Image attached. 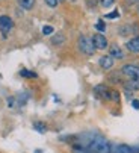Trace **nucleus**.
Masks as SVG:
<instances>
[{
  "label": "nucleus",
  "instance_id": "nucleus-11",
  "mask_svg": "<svg viewBox=\"0 0 139 153\" xmlns=\"http://www.w3.org/2000/svg\"><path fill=\"white\" fill-rule=\"evenodd\" d=\"M124 86L129 91H138L139 90V80H129L124 83Z\"/></svg>",
  "mask_w": 139,
  "mask_h": 153
},
{
  "label": "nucleus",
  "instance_id": "nucleus-10",
  "mask_svg": "<svg viewBox=\"0 0 139 153\" xmlns=\"http://www.w3.org/2000/svg\"><path fill=\"white\" fill-rule=\"evenodd\" d=\"M110 56H112L113 59H121V58L124 56V53H123V50H121L118 46H112V47H110Z\"/></svg>",
  "mask_w": 139,
  "mask_h": 153
},
{
  "label": "nucleus",
  "instance_id": "nucleus-1",
  "mask_svg": "<svg viewBox=\"0 0 139 153\" xmlns=\"http://www.w3.org/2000/svg\"><path fill=\"white\" fill-rule=\"evenodd\" d=\"M79 140L77 143H80L88 153H110V143L98 134H85L80 135Z\"/></svg>",
  "mask_w": 139,
  "mask_h": 153
},
{
  "label": "nucleus",
  "instance_id": "nucleus-5",
  "mask_svg": "<svg viewBox=\"0 0 139 153\" xmlns=\"http://www.w3.org/2000/svg\"><path fill=\"white\" fill-rule=\"evenodd\" d=\"M94 94L98 99H104V100H110L112 99V90H109L106 85H97L94 88Z\"/></svg>",
  "mask_w": 139,
  "mask_h": 153
},
{
  "label": "nucleus",
  "instance_id": "nucleus-24",
  "mask_svg": "<svg viewBox=\"0 0 139 153\" xmlns=\"http://www.w3.org/2000/svg\"><path fill=\"white\" fill-rule=\"evenodd\" d=\"M126 2L129 3V5H135V3H138L139 0H126Z\"/></svg>",
  "mask_w": 139,
  "mask_h": 153
},
{
  "label": "nucleus",
  "instance_id": "nucleus-14",
  "mask_svg": "<svg viewBox=\"0 0 139 153\" xmlns=\"http://www.w3.org/2000/svg\"><path fill=\"white\" fill-rule=\"evenodd\" d=\"M33 129L36 130V132H39V134H45L47 126H45L44 123H35V124H33Z\"/></svg>",
  "mask_w": 139,
  "mask_h": 153
},
{
  "label": "nucleus",
  "instance_id": "nucleus-16",
  "mask_svg": "<svg viewBox=\"0 0 139 153\" xmlns=\"http://www.w3.org/2000/svg\"><path fill=\"white\" fill-rule=\"evenodd\" d=\"M100 3H101V6L109 8V6H112V5L115 3V0H100Z\"/></svg>",
  "mask_w": 139,
  "mask_h": 153
},
{
  "label": "nucleus",
  "instance_id": "nucleus-15",
  "mask_svg": "<svg viewBox=\"0 0 139 153\" xmlns=\"http://www.w3.org/2000/svg\"><path fill=\"white\" fill-rule=\"evenodd\" d=\"M64 35L62 33H58L56 36H53V39H52V42H53V44H61V42H64Z\"/></svg>",
  "mask_w": 139,
  "mask_h": 153
},
{
  "label": "nucleus",
  "instance_id": "nucleus-21",
  "mask_svg": "<svg viewBox=\"0 0 139 153\" xmlns=\"http://www.w3.org/2000/svg\"><path fill=\"white\" fill-rule=\"evenodd\" d=\"M97 2H98V0H86V5L89 8H95L97 6Z\"/></svg>",
  "mask_w": 139,
  "mask_h": 153
},
{
  "label": "nucleus",
  "instance_id": "nucleus-2",
  "mask_svg": "<svg viewBox=\"0 0 139 153\" xmlns=\"http://www.w3.org/2000/svg\"><path fill=\"white\" fill-rule=\"evenodd\" d=\"M79 49H80V52L82 53H85V55H92L95 52V47H94V44H92V38H89V36H86V35H80L79 36Z\"/></svg>",
  "mask_w": 139,
  "mask_h": 153
},
{
  "label": "nucleus",
  "instance_id": "nucleus-9",
  "mask_svg": "<svg viewBox=\"0 0 139 153\" xmlns=\"http://www.w3.org/2000/svg\"><path fill=\"white\" fill-rule=\"evenodd\" d=\"M127 50L132 52V53H139V36H135L132 38L129 42H127Z\"/></svg>",
  "mask_w": 139,
  "mask_h": 153
},
{
  "label": "nucleus",
  "instance_id": "nucleus-18",
  "mask_svg": "<svg viewBox=\"0 0 139 153\" xmlns=\"http://www.w3.org/2000/svg\"><path fill=\"white\" fill-rule=\"evenodd\" d=\"M95 29L100 30V32H103V30L106 29V25L103 23V21H98V23H95Z\"/></svg>",
  "mask_w": 139,
  "mask_h": 153
},
{
  "label": "nucleus",
  "instance_id": "nucleus-7",
  "mask_svg": "<svg viewBox=\"0 0 139 153\" xmlns=\"http://www.w3.org/2000/svg\"><path fill=\"white\" fill-rule=\"evenodd\" d=\"M11 29H12V20L8 15H0V30L6 35Z\"/></svg>",
  "mask_w": 139,
  "mask_h": 153
},
{
  "label": "nucleus",
  "instance_id": "nucleus-8",
  "mask_svg": "<svg viewBox=\"0 0 139 153\" xmlns=\"http://www.w3.org/2000/svg\"><path fill=\"white\" fill-rule=\"evenodd\" d=\"M113 61H115V59H113L110 55L101 56V58H100V67L104 68V70H110V68L113 67Z\"/></svg>",
  "mask_w": 139,
  "mask_h": 153
},
{
  "label": "nucleus",
  "instance_id": "nucleus-12",
  "mask_svg": "<svg viewBox=\"0 0 139 153\" xmlns=\"http://www.w3.org/2000/svg\"><path fill=\"white\" fill-rule=\"evenodd\" d=\"M18 3L21 8H24V9H32L33 5H35V0H18Z\"/></svg>",
  "mask_w": 139,
  "mask_h": 153
},
{
  "label": "nucleus",
  "instance_id": "nucleus-19",
  "mask_svg": "<svg viewBox=\"0 0 139 153\" xmlns=\"http://www.w3.org/2000/svg\"><path fill=\"white\" fill-rule=\"evenodd\" d=\"M45 3H47L50 8H55V6H58V3H59V0H45Z\"/></svg>",
  "mask_w": 139,
  "mask_h": 153
},
{
  "label": "nucleus",
  "instance_id": "nucleus-25",
  "mask_svg": "<svg viewBox=\"0 0 139 153\" xmlns=\"http://www.w3.org/2000/svg\"><path fill=\"white\" fill-rule=\"evenodd\" d=\"M35 153H42V152L41 150H35Z\"/></svg>",
  "mask_w": 139,
  "mask_h": 153
},
{
  "label": "nucleus",
  "instance_id": "nucleus-13",
  "mask_svg": "<svg viewBox=\"0 0 139 153\" xmlns=\"http://www.w3.org/2000/svg\"><path fill=\"white\" fill-rule=\"evenodd\" d=\"M20 74H21L23 77H29V79H35V77H38L36 73H33V71H30V70H26V68H23V70L20 71Z\"/></svg>",
  "mask_w": 139,
  "mask_h": 153
},
{
  "label": "nucleus",
  "instance_id": "nucleus-23",
  "mask_svg": "<svg viewBox=\"0 0 139 153\" xmlns=\"http://www.w3.org/2000/svg\"><path fill=\"white\" fill-rule=\"evenodd\" d=\"M132 105L135 109H139V100H132Z\"/></svg>",
  "mask_w": 139,
  "mask_h": 153
},
{
  "label": "nucleus",
  "instance_id": "nucleus-4",
  "mask_svg": "<svg viewBox=\"0 0 139 153\" xmlns=\"http://www.w3.org/2000/svg\"><path fill=\"white\" fill-rule=\"evenodd\" d=\"M110 153H139V147H130L127 144H110Z\"/></svg>",
  "mask_w": 139,
  "mask_h": 153
},
{
  "label": "nucleus",
  "instance_id": "nucleus-6",
  "mask_svg": "<svg viewBox=\"0 0 139 153\" xmlns=\"http://www.w3.org/2000/svg\"><path fill=\"white\" fill-rule=\"evenodd\" d=\"M92 44H94V47H95V49L104 50V49H107V39H106V36H104V35L97 33V35L92 36Z\"/></svg>",
  "mask_w": 139,
  "mask_h": 153
},
{
  "label": "nucleus",
  "instance_id": "nucleus-17",
  "mask_svg": "<svg viewBox=\"0 0 139 153\" xmlns=\"http://www.w3.org/2000/svg\"><path fill=\"white\" fill-rule=\"evenodd\" d=\"M42 33H44V35L53 33V27H52V26H44V27H42Z\"/></svg>",
  "mask_w": 139,
  "mask_h": 153
},
{
  "label": "nucleus",
  "instance_id": "nucleus-3",
  "mask_svg": "<svg viewBox=\"0 0 139 153\" xmlns=\"http://www.w3.org/2000/svg\"><path fill=\"white\" fill-rule=\"evenodd\" d=\"M121 73L124 76H127L130 80H139V67L138 65H132V64L123 65Z\"/></svg>",
  "mask_w": 139,
  "mask_h": 153
},
{
  "label": "nucleus",
  "instance_id": "nucleus-22",
  "mask_svg": "<svg viewBox=\"0 0 139 153\" xmlns=\"http://www.w3.org/2000/svg\"><path fill=\"white\" fill-rule=\"evenodd\" d=\"M106 17H107V18H118V17H120V14H118L117 11H115V12H110V14H107Z\"/></svg>",
  "mask_w": 139,
  "mask_h": 153
},
{
  "label": "nucleus",
  "instance_id": "nucleus-20",
  "mask_svg": "<svg viewBox=\"0 0 139 153\" xmlns=\"http://www.w3.org/2000/svg\"><path fill=\"white\" fill-rule=\"evenodd\" d=\"M112 99L110 100H113V102H120V94H118V91H112Z\"/></svg>",
  "mask_w": 139,
  "mask_h": 153
}]
</instances>
